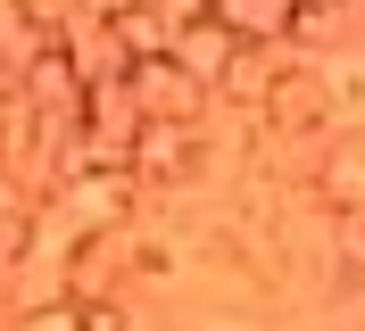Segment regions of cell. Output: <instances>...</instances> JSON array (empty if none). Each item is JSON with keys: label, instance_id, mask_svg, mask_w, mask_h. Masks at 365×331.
<instances>
[{"label": "cell", "instance_id": "6da1fadb", "mask_svg": "<svg viewBox=\"0 0 365 331\" xmlns=\"http://www.w3.org/2000/svg\"><path fill=\"white\" fill-rule=\"evenodd\" d=\"M125 91H133L141 125H200L207 100H216V91H207L200 75H182L175 58H133L125 66Z\"/></svg>", "mask_w": 365, "mask_h": 331}, {"label": "cell", "instance_id": "7a4b0ae2", "mask_svg": "<svg viewBox=\"0 0 365 331\" xmlns=\"http://www.w3.org/2000/svg\"><path fill=\"white\" fill-rule=\"evenodd\" d=\"M17 91H25V100H34V108L50 116V132L83 125V100H91V83L75 75L67 42H34V58H25V75H17Z\"/></svg>", "mask_w": 365, "mask_h": 331}, {"label": "cell", "instance_id": "3957f363", "mask_svg": "<svg viewBox=\"0 0 365 331\" xmlns=\"http://www.w3.org/2000/svg\"><path fill=\"white\" fill-rule=\"evenodd\" d=\"M133 191L141 174L108 166V174H58V199H67V216L83 232H133Z\"/></svg>", "mask_w": 365, "mask_h": 331}, {"label": "cell", "instance_id": "277c9868", "mask_svg": "<svg viewBox=\"0 0 365 331\" xmlns=\"http://www.w3.org/2000/svg\"><path fill=\"white\" fill-rule=\"evenodd\" d=\"M257 125L274 132V141H307V132L332 125V100H324V75L316 66H291L282 83H274V100L257 108Z\"/></svg>", "mask_w": 365, "mask_h": 331}, {"label": "cell", "instance_id": "5b68a950", "mask_svg": "<svg viewBox=\"0 0 365 331\" xmlns=\"http://www.w3.org/2000/svg\"><path fill=\"white\" fill-rule=\"evenodd\" d=\"M133 174L141 182H191L200 174V125H141L133 132Z\"/></svg>", "mask_w": 365, "mask_h": 331}, {"label": "cell", "instance_id": "8992f818", "mask_svg": "<svg viewBox=\"0 0 365 331\" xmlns=\"http://www.w3.org/2000/svg\"><path fill=\"white\" fill-rule=\"evenodd\" d=\"M282 75H291V66H282V42H241V50H232V66H225V83H216V100L257 116V108L274 100Z\"/></svg>", "mask_w": 365, "mask_h": 331}, {"label": "cell", "instance_id": "52a82bcc", "mask_svg": "<svg viewBox=\"0 0 365 331\" xmlns=\"http://www.w3.org/2000/svg\"><path fill=\"white\" fill-rule=\"evenodd\" d=\"M232 50H241V42H232L225 25H216V17H200V25H175V50H166V58L216 91V83H225V66H232Z\"/></svg>", "mask_w": 365, "mask_h": 331}, {"label": "cell", "instance_id": "ba28073f", "mask_svg": "<svg viewBox=\"0 0 365 331\" xmlns=\"http://www.w3.org/2000/svg\"><path fill=\"white\" fill-rule=\"evenodd\" d=\"M232 42H291V0H207Z\"/></svg>", "mask_w": 365, "mask_h": 331}, {"label": "cell", "instance_id": "9c48e42d", "mask_svg": "<svg viewBox=\"0 0 365 331\" xmlns=\"http://www.w3.org/2000/svg\"><path fill=\"white\" fill-rule=\"evenodd\" d=\"M116 241H125V232H83V241L67 248L75 298H116Z\"/></svg>", "mask_w": 365, "mask_h": 331}, {"label": "cell", "instance_id": "30bf717a", "mask_svg": "<svg viewBox=\"0 0 365 331\" xmlns=\"http://www.w3.org/2000/svg\"><path fill=\"white\" fill-rule=\"evenodd\" d=\"M108 33L125 42V58H166V50H175V25H166V9H158V0H141V9L108 17Z\"/></svg>", "mask_w": 365, "mask_h": 331}, {"label": "cell", "instance_id": "8fae6325", "mask_svg": "<svg viewBox=\"0 0 365 331\" xmlns=\"http://www.w3.org/2000/svg\"><path fill=\"white\" fill-rule=\"evenodd\" d=\"M316 199L332 207V216H365V157L357 149L324 157V166H316Z\"/></svg>", "mask_w": 365, "mask_h": 331}, {"label": "cell", "instance_id": "7c38bea8", "mask_svg": "<svg viewBox=\"0 0 365 331\" xmlns=\"http://www.w3.org/2000/svg\"><path fill=\"white\" fill-rule=\"evenodd\" d=\"M324 100H332V125H365V58L324 66Z\"/></svg>", "mask_w": 365, "mask_h": 331}, {"label": "cell", "instance_id": "4fadbf2b", "mask_svg": "<svg viewBox=\"0 0 365 331\" xmlns=\"http://www.w3.org/2000/svg\"><path fill=\"white\" fill-rule=\"evenodd\" d=\"M17 331H83V298H34L17 315Z\"/></svg>", "mask_w": 365, "mask_h": 331}, {"label": "cell", "instance_id": "5bb4252c", "mask_svg": "<svg viewBox=\"0 0 365 331\" xmlns=\"http://www.w3.org/2000/svg\"><path fill=\"white\" fill-rule=\"evenodd\" d=\"M25 248H34V207H9V199H0V265L25 257Z\"/></svg>", "mask_w": 365, "mask_h": 331}, {"label": "cell", "instance_id": "9a60e30c", "mask_svg": "<svg viewBox=\"0 0 365 331\" xmlns=\"http://www.w3.org/2000/svg\"><path fill=\"white\" fill-rule=\"evenodd\" d=\"M125 257H133L141 273H175V265H182V257H175V241H166V232H150V241H133V248H125Z\"/></svg>", "mask_w": 365, "mask_h": 331}, {"label": "cell", "instance_id": "2e32d148", "mask_svg": "<svg viewBox=\"0 0 365 331\" xmlns=\"http://www.w3.org/2000/svg\"><path fill=\"white\" fill-rule=\"evenodd\" d=\"M332 33V0H307V9H291V42H324Z\"/></svg>", "mask_w": 365, "mask_h": 331}, {"label": "cell", "instance_id": "e0dca14e", "mask_svg": "<svg viewBox=\"0 0 365 331\" xmlns=\"http://www.w3.org/2000/svg\"><path fill=\"white\" fill-rule=\"evenodd\" d=\"M83 331H141V323L116 307V298H83Z\"/></svg>", "mask_w": 365, "mask_h": 331}, {"label": "cell", "instance_id": "ac0fdd59", "mask_svg": "<svg viewBox=\"0 0 365 331\" xmlns=\"http://www.w3.org/2000/svg\"><path fill=\"white\" fill-rule=\"evenodd\" d=\"M125 9H141V0H83V17H125Z\"/></svg>", "mask_w": 365, "mask_h": 331}, {"label": "cell", "instance_id": "d6986e66", "mask_svg": "<svg viewBox=\"0 0 365 331\" xmlns=\"http://www.w3.org/2000/svg\"><path fill=\"white\" fill-rule=\"evenodd\" d=\"M291 9H307V0H291Z\"/></svg>", "mask_w": 365, "mask_h": 331}]
</instances>
